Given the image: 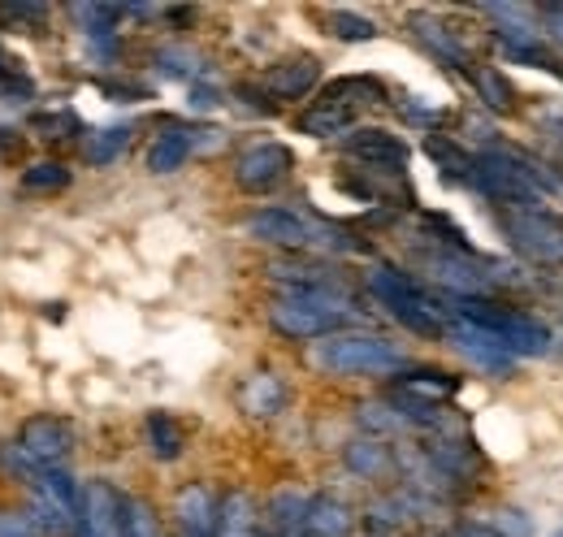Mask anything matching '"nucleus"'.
I'll list each match as a JSON object with an SVG mask.
<instances>
[{"label":"nucleus","instance_id":"nucleus-10","mask_svg":"<svg viewBox=\"0 0 563 537\" xmlns=\"http://www.w3.org/2000/svg\"><path fill=\"white\" fill-rule=\"evenodd\" d=\"M122 507L126 498L109 481H87L78 503V537H122Z\"/></svg>","mask_w":563,"mask_h":537},{"label":"nucleus","instance_id":"nucleus-14","mask_svg":"<svg viewBox=\"0 0 563 537\" xmlns=\"http://www.w3.org/2000/svg\"><path fill=\"white\" fill-rule=\"evenodd\" d=\"M217 498L205 485H183L174 498V516L183 525V537H217Z\"/></svg>","mask_w":563,"mask_h":537},{"label":"nucleus","instance_id":"nucleus-38","mask_svg":"<svg viewBox=\"0 0 563 537\" xmlns=\"http://www.w3.org/2000/svg\"><path fill=\"white\" fill-rule=\"evenodd\" d=\"M451 537H498V534H494L490 525H460Z\"/></svg>","mask_w":563,"mask_h":537},{"label":"nucleus","instance_id":"nucleus-8","mask_svg":"<svg viewBox=\"0 0 563 537\" xmlns=\"http://www.w3.org/2000/svg\"><path fill=\"white\" fill-rule=\"evenodd\" d=\"M290 169H295L290 147L265 139V143H252V147L239 152V161H234V183H239L247 196H265V191H274V187L286 183Z\"/></svg>","mask_w":563,"mask_h":537},{"label":"nucleus","instance_id":"nucleus-12","mask_svg":"<svg viewBox=\"0 0 563 537\" xmlns=\"http://www.w3.org/2000/svg\"><path fill=\"white\" fill-rule=\"evenodd\" d=\"M446 335H451V342L477 364V369H486V373H507L511 364H516V355L503 347V338L490 335V330H482V326H468V321H451L446 326Z\"/></svg>","mask_w":563,"mask_h":537},{"label":"nucleus","instance_id":"nucleus-15","mask_svg":"<svg viewBox=\"0 0 563 537\" xmlns=\"http://www.w3.org/2000/svg\"><path fill=\"white\" fill-rule=\"evenodd\" d=\"M286 399H290V391H286V382H282L278 373H252L243 382V391H239L243 412L261 416V420H274L278 412H286Z\"/></svg>","mask_w":563,"mask_h":537},{"label":"nucleus","instance_id":"nucleus-31","mask_svg":"<svg viewBox=\"0 0 563 537\" xmlns=\"http://www.w3.org/2000/svg\"><path fill=\"white\" fill-rule=\"evenodd\" d=\"M330 31H334L339 40H347V44H364V40H373V35H377L373 18L352 13V9H330Z\"/></svg>","mask_w":563,"mask_h":537},{"label":"nucleus","instance_id":"nucleus-11","mask_svg":"<svg viewBox=\"0 0 563 537\" xmlns=\"http://www.w3.org/2000/svg\"><path fill=\"white\" fill-rule=\"evenodd\" d=\"M343 152L360 161L364 169H382V174H399L408 165V143L399 134L368 127V131H352L343 139Z\"/></svg>","mask_w":563,"mask_h":537},{"label":"nucleus","instance_id":"nucleus-30","mask_svg":"<svg viewBox=\"0 0 563 537\" xmlns=\"http://www.w3.org/2000/svg\"><path fill=\"white\" fill-rule=\"evenodd\" d=\"M22 187L26 191H40V196H53V191H66L70 187V169L62 161H35L22 169Z\"/></svg>","mask_w":563,"mask_h":537},{"label":"nucleus","instance_id":"nucleus-16","mask_svg":"<svg viewBox=\"0 0 563 537\" xmlns=\"http://www.w3.org/2000/svg\"><path fill=\"white\" fill-rule=\"evenodd\" d=\"M217 537H261V512L247 490H230L217 507Z\"/></svg>","mask_w":563,"mask_h":537},{"label":"nucleus","instance_id":"nucleus-17","mask_svg":"<svg viewBox=\"0 0 563 537\" xmlns=\"http://www.w3.org/2000/svg\"><path fill=\"white\" fill-rule=\"evenodd\" d=\"M399 395L421 403H442L460 395V377L455 373H442V369H412V373H399Z\"/></svg>","mask_w":563,"mask_h":537},{"label":"nucleus","instance_id":"nucleus-1","mask_svg":"<svg viewBox=\"0 0 563 537\" xmlns=\"http://www.w3.org/2000/svg\"><path fill=\"white\" fill-rule=\"evenodd\" d=\"M312 369L330 373V377H386V373H404L408 355L382 335H364V330H343V335L317 338L308 347Z\"/></svg>","mask_w":563,"mask_h":537},{"label":"nucleus","instance_id":"nucleus-9","mask_svg":"<svg viewBox=\"0 0 563 537\" xmlns=\"http://www.w3.org/2000/svg\"><path fill=\"white\" fill-rule=\"evenodd\" d=\"M18 447L40 464V469H62L74 451V429L62 416H31L18 434Z\"/></svg>","mask_w":563,"mask_h":537},{"label":"nucleus","instance_id":"nucleus-37","mask_svg":"<svg viewBox=\"0 0 563 537\" xmlns=\"http://www.w3.org/2000/svg\"><path fill=\"white\" fill-rule=\"evenodd\" d=\"M212 105H217V91H209V87H191V109L205 113V109H212Z\"/></svg>","mask_w":563,"mask_h":537},{"label":"nucleus","instance_id":"nucleus-26","mask_svg":"<svg viewBox=\"0 0 563 537\" xmlns=\"http://www.w3.org/2000/svg\"><path fill=\"white\" fill-rule=\"evenodd\" d=\"M355 122L352 109H343V105H312L308 113H299V131L312 134V139H330V134H347Z\"/></svg>","mask_w":563,"mask_h":537},{"label":"nucleus","instance_id":"nucleus-5","mask_svg":"<svg viewBox=\"0 0 563 537\" xmlns=\"http://www.w3.org/2000/svg\"><path fill=\"white\" fill-rule=\"evenodd\" d=\"M460 321L468 326H482L490 335L503 338V347L516 355V360H529V355H547L551 351V330L516 308H503V304H490V299H460L455 308Z\"/></svg>","mask_w":563,"mask_h":537},{"label":"nucleus","instance_id":"nucleus-23","mask_svg":"<svg viewBox=\"0 0 563 537\" xmlns=\"http://www.w3.org/2000/svg\"><path fill=\"white\" fill-rule=\"evenodd\" d=\"M187 156H191V134L165 131V134H156L152 147H147V169H152V174H174V169L187 165Z\"/></svg>","mask_w":563,"mask_h":537},{"label":"nucleus","instance_id":"nucleus-35","mask_svg":"<svg viewBox=\"0 0 563 537\" xmlns=\"http://www.w3.org/2000/svg\"><path fill=\"white\" fill-rule=\"evenodd\" d=\"M35 131H44V139H66L62 131L78 134V118L74 113H48V118H35Z\"/></svg>","mask_w":563,"mask_h":537},{"label":"nucleus","instance_id":"nucleus-33","mask_svg":"<svg viewBox=\"0 0 563 537\" xmlns=\"http://www.w3.org/2000/svg\"><path fill=\"white\" fill-rule=\"evenodd\" d=\"M490 529L498 537H533V520L520 507H503V512H494Z\"/></svg>","mask_w":563,"mask_h":537},{"label":"nucleus","instance_id":"nucleus-27","mask_svg":"<svg viewBox=\"0 0 563 537\" xmlns=\"http://www.w3.org/2000/svg\"><path fill=\"white\" fill-rule=\"evenodd\" d=\"M131 127H104V131H91L82 139V156L91 161V165H113L126 147H131Z\"/></svg>","mask_w":563,"mask_h":537},{"label":"nucleus","instance_id":"nucleus-4","mask_svg":"<svg viewBox=\"0 0 563 537\" xmlns=\"http://www.w3.org/2000/svg\"><path fill=\"white\" fill-rule=\"evenodd\" d=\"M243 234L256 239V243H269V248H339V252H352L355 239L339 226H317L290 208H256L247 221H243Z\"/></svg>","mask_w":563,"mask_h":537},{"label":"nucleus","instance_id":"nucleus-7","mask_svg":"<svg viewBox=\"0 0 563 537\" xmlns=\"http://www.w3.org/2000/svg\"><path fill=\"white\" fill-rule=\"evenodd\" d=\"M424 268L438 286H446L460 299H486L494 291V273L486 261L473 256V248H438L424 256Z\"/></svg>","mask_w":563,"mask_h":537},{"label":"nucleus","instance_id":"nucleus-19","mask_svg":"<svg viewBox=\"0 0 563 537\" xmlns=\"http://www.w3.org/2000/svg\"><path fill=\"white\" fill-rule=\"evenodd\" d=\"M424 152H429V161L442 169V178H451V183H468V187H473L477 156H468L460 143H451L446 134H429V139H424Z\"/></svg>","mask_w":563,"mask_h":537},{"label":"nucleus","instance_id":"nucleus-25","mask_svg":"<svg viewBox=\"0 0 563 537\" xmlns=\"http://www.w3.org/2000/svg\"><path fill=\"white\" fill-rule=\"evenodd\" d=\"M321 100H325V105H343V109L355 113V105H382V100H386V87H382L377 78H339V83L325 87Z\"/></svg>","mask_w":563,"mask_h":537},{"label":"nucleus","instance_id":"nucleus-40","mask_svg":"<svg viewBox=\"0 0 563 537\" xmlns=\"http://www.w3.org/2000/svg\"><path fill=\"white\" fill-rule=\"evenodd\" d=\"M295 537H308V534H295Z\"/></svg>","mask_w":563,"mask_h":537},{"label":"nucleus","instance_id":"nucleus-32","mask_svg":"<svg viewBox=\"0 0 563 537\" xmlns=\"http://www.w3.org/2000/svg\"><path fill=\"white\" fill-rule=\"evenodd\" d=\"M122 537H161L156 512L143 498H126V507H122Z\"/></svg>","mask_w":563,"mask_h":537},{"label":"nucleus","instance_id":"nucleus-34","mask_svg":"<svg viewBox=\"0 0 563 537\" xmlns=\"http://www.w3.org/2000/svg\"><path fill=\"white\" fill-rule=\"evenodd\" d=\"M0 537H40L26 512H0Z\"/></svg>","mask_w":563,"mask_h":537},{"label":"nucleus","instance_id":"nucleus-3","mask_svg":"<svg viewBox=\"0 0 563 537\" xmlns=\"http://www.w3.org/2000/svg\"><path fill=\"white\" fill-rule=\"evenodd\" d=\"M368 291H373V295L390 308V317H395L399 326H408L412 335H424V338L446 335V308L424 291L412 273H399V268H390V265L368 268Z\"/></svg>","mask_w":563,"mask_h":537},{"label":"nucleus","instance_id":"nucleus-20","mask_svg":"<svg viewBox=\"0 0 563 537\" xmlns=\"http://www.w3.org/2000/svg\"><path fill=\"white\" fill-rule=\"evenodd\" d=\"M343 460H347V469L360 472V476H386V472L395 469V456H390V447L382 442V438H352L347 442V451H343Z\"/></svg>","mask_w":563,"mask_h":537},{"label":"nucleus","instance_id":"nucleus-24","mask_svg":"<svg viewBox=\"0 0 563 537\" xmlns=\"http://www.w3.org/2000/svg\"><path fill=\"white\" fill-rule=\"evenodd\" d=\"M147 447H152V456L156 460H178L183 456V447H187V438H183V425L169 416V412H152L147 416Z\"/></svg>","mask_w":563,"mask_h":537},{"label":"nucleus","instance_id":"nucleus-6","mask_svg":"<svg viewBox=\"0 0 563 537\" xmlns=\"http://www.w3.org/2000/svg\"><path fill=\"white\" fill-rule=\"evenodd\" d=\"M503 234L533 265H563V217H555V212H547V208L503 212Z\"/></svg>","mask_w":563,"mask_h":537},{"label":"nucleus","instance_id":"nucleus-22","mask_svg":"<svg viewBox=\"0 0 563 537\" xmlns=\"http://www.w3.org/2000/svg\"><path fill=\"white\" fill-rule=\"evenodd\" d=\"M412 31H417V40H421L433 57H442L446 66L464 69V74H473L468 57H464V48H460V44H455V40H451V35H446V31H442L433 18H429V13H417V18H412Z\"/></svg>","mask_w":563,"mask_h":537},{"label":"nucleus","instance_id":"nucleus-21","mask_svg":"<svg viewBox=\"0 0 563 537\" xmlns=\"http://www.w3.org/2000/svg\"><path fill=\"white\" fill-rule=\"evenodd\" d=\"M308 507H312V498H308L303 490H278V494L269 498V520H274L278 537L303 534V525H308Z\"/></svg>","mask_w":563,"mask_h":537},{"label":"nucleus","instance_id":"nucleus-2","mask_svg":"<svg viewBox=\"0 0 563 537\" xmlns=\"http://www.w3.org/2000/svg\"><path fill=\"white\" fill-rule=\"evenodd\" d=\"M355 304L334 291V286H308V291H286L282 299H274L269 321L274 330L286 338H330L343 335V326H352Z\"/></svg>","mask_w":563,"mask_h":537},{"label":"nucleus","instance_id":"nucleus-18","mask_svg":"<svg viewBox=\"0 0 563 537\" xmlns=\"http://www.w3.org/2000/svg\"><path fill=\"white\" fill-rule=\"evenodd\" d=\"M352 529H355V516L347 503H339V498H330V494L312 498L303 534L308 537H352Z\"/></svg>","mask_w":563,"mask_h":537},{"label":"nucleus","instance_id":"nucleus-39","mask_svg":"<svg viewBox=\"0 0 563 537\" xmlns=\"http://www.w3.org/2000/svg\"><path fill=\"white\" fill-rule=\"evenodd\" d=\"M551 537H563V529H555V534H551Z\"/></svg>","mask_w":563,"mask_h":537},{"label":"nucleus","instance_id":"nucleus-29","mask_svg":"<svg viewBox=\"0 0 563 537\" xmlns=\"http://www.w3.org/2000/svg\"><path fill=\"white\" fill-rule=\"evenodd\" d=\"M360 425L368 429V438H382V434H404L412 429L408 416L395 407L390 399H377V403H360Z\"/></svg>","mask_w":563,"mask_h":537},{"label":"nucleus","instance_id":"nucleus-13","mask_svg":"<svg viewBox=\"0 0 563 537\" xmlns=\"http://www.w3.org/2000/svg\"><path fill=\"white\" fill-rule=\"evenodd\" d=\"M321 83V66H317V57H286L278 66H269L261 74V91L265 96H274V100H303L312 87Z\"/></svg>","mask_w":563,"mask_h":537},{"label":"nucleus","instance_id":"nucleus-28","mask_svg":"<svg viewBox=\"0 0 563 537\" xmlns=\"http://www.w3.org/2000/svg\"><path fill=\"white\" fill-rule=\"evenodd\" d=\"M468 78H473L477 96L486 100V109H494V113H507L516 105V87L507 83V74H498L494 66H473Z\"/></svg>","mask_w":563,"mask_h":537},{"label":"nucleus","instance_id":"nucleus-36","mask_svg":"<svg viewBox=\"0 0 563 537\" xmlns=\"http://www.w3.org/2000/svg\"><path fill=\"white\" fill-rule=\"evenodd\" d=\"M542 18H547V31L563 44V4H542Z\"/></svg>","mask_w":563,"mask_h":537}]
</instances>
